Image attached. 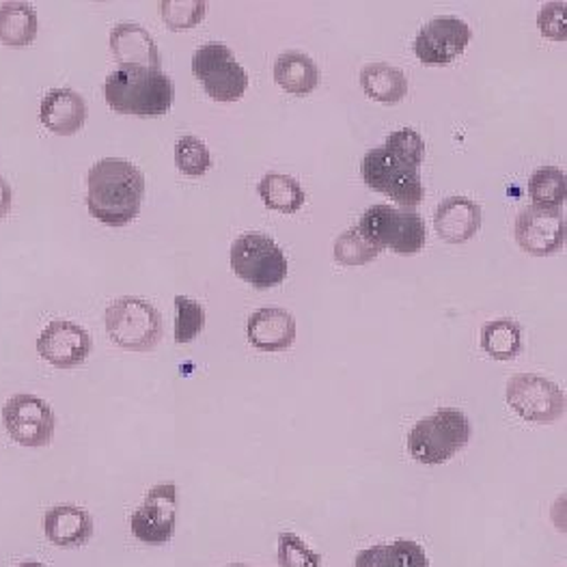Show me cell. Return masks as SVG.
Returning a JSON list of instances; mask_svg holds the SVG:
<instances>
[{"instance_id":"obj_1","label":"cell","mask_w":567,"mask_h":567,"mask_svg":"<svg viewBox=\"0 0 567 567\" xmlns=\"http://www.w3.org/2000/svg\"><path fill=\"white\" fill-rule=\"evenodd\" d=\"M423 158V136L412 127H402L389 134L384 147L367 152L361 164L363 179L371 190L389 195L404 209H412L425 197L421 179Z\"/></svg>"},{"instance_id":"obj_2","label":"cell","mask_w":567,"mask_h":567,"mask_svg":"<svg viewBox=\"0 0 567 567\" xmlns=\"http://www.w3.org/2000/svg\"><path fill=\"white\" fill-rule=\"evenodd\" d=\"M145 197V175L123 158H104L86 175V207L106 227H125Z\"/></svg>"},{"instance_id":"obj_3","label":"cell","mask_w":567,"mask_h":567,"mask_svg":"<svg viewBox=\"0 0 567 567\" xmlns=\"http://www.w3.org/2000/svg\"><path fill=\"white\" fill-rule=\"evenodd\" d=\"M104 97L120 115L161 117L173 106L175 86L163 70L120 65L104 82Z\"/></svg>"},{"instance_id":"obj_4","label":"cell","mask_w":567,"mask_h":567,"mask_svg":"<svg viewBox=\"0 0 567 567\" xmlns=\"http://www.w3.org/2000/svg\"><path fill=\"white\" fill-rule=\"evenodd\" d=\"M471 441V421L462 410L443 408L421 419L408 434L410 455L427 466L445 464Z\"/></svg>"},{"instance_id":"obj_5","label":"cell","mask_w":567,"mask_h":567,"mask_svg":"<svg viewBox=\"0 0 567 567\" xmlns=\"http://www.w3.org/2000/svg\"><path fill=\"white\" fill-rule=\"evenodd\" d=\"M104 324L113 343L130 352H147L163 339V316L154 305L136 296L117 298L106 309Z\"/></svg>"},{"instance_id":"obj_6","label":"cell","mask_w":567,"mask_h":567,"mask_svg":"<svg viewBox=\"0 0 567 567\" xmlns=\"http://www.w3.org/2000/svg\"><path fill=\"white\" fill-rule=\"evenodd\" d=\"M357 229L380 250L389 248L398 255H416L427 238L421 214L391 205L369 207Z\"/></svg>"},{"instance_id":"obj_7","label":"cell","mask_w":567,"mask_h":567,"mask_svg":"<svg viewBox=\"0 0 567 567\" xmlns=\"http://www.w3.org/2000/svg\"><path fill=\"white\" fill-rule=\"evenodd\" d=\"M234 272L257 289H270L285 281L287 259L285 252L268 236L246 234L231 246Z\"/></svg>"},{"instance_id":"obj_8","label":"cell","mask_w":567,"mask_h":567,"mask_svg":"<svg viewBox=\"0 0 567 567\" xmlns=\"http://www.w3.org/2000/svg\"><path fill=\"white\" fill-rule=\"evenodd\" d=\"M193 72L216 102H238L248 89V74L223 43H207L193 56Z\"/></svg>"},{"instance_id":"obj_9","label":"cell","mask_w":567,"mask_h":567,"mask_svg":"<svg viewBox=\"0 0 567 567\" xmlns=\"http://www.w3.org/2000/svg\"><path fill=\"white\" fill-rule=\"evenodd\" d=\"M507 404L528 423L548 425L566 414V395L553 380L518 373L507 382Z\"/></svg>"},{"instance_id":"obj_10","label":"cell","mask_w":567,"mask_h":567,"mask_svg":"<svg viewBox=\"0 0 567 567\" xmlns=\"http://www.w3.org/2000/svg\"><path fill=\"white\" fill-rule=\"evenodd\" d=\"M2 421L18 445L38 449L50 445L56 427L52 408L38 395H13L2 408Z\"/></svg>"},{"instance_id":"obj_11","label":"cell","mask_w":567,"mask_h":567,"mask_svg":"<svg viewBox=\"0 0 567 567\" xmlns=\"http://www.w3.org/2000/svg\"><path fill=\"white\" fill-rule=\"evenodd\" d=\"M177 525V487L175 484L154 486L143 505L132 514L130 528L132 535L147 546L166 544Z\"/></svg>"},{"instance_id":"obj_12","label":"cell","mask_w":567,"mask_h":567,"mask_svg":"<svg viewBox=\"0 0 567 567\" xmlns=\"http://www.w3.org/2000/svg\"><path fill=\"white\" fill-rule=\"evenodd\" d=\"M471 40L473 31L464 20L443 16L421 29L414 41V52L425 65H449L464 54Z\"/></svg>"},{"instance_id":"obj_13","label":"cell","mask_w":567,"mask_h":567,"mask_svg":"<svg viewBox=\"0 0 567 567\" xmlns=\"http://www.w3.org/2000/svg\"><path fill=\"white\" fill-rule=\"evenodd\" d=\"M514 234L525 252L548 257L559 252L566 244V218L559 209L530 205L518 214Z\"/></svg>"},{"instance_id":"obj_14","label":"cell","mask_w":567,"mask_h":567,"mask_svg":"<svg viewBox=\"0 0 567 567\" xmlns=\"http://www.w3.org/2000/svg\"><path fill=\"white\" fill-rule=\"evenodd\" d=\"M91 337L82 326L74 322H50L41 330L40 339H38V352L41 359L50 365L76 367L84 363L91 354Z\"/></svg>"},{"instance_id":"obj_15","label":"cell","mask_w":567,"mask_h":567,"mask_svg":"<svg viewBox=\"0 0 567 567\" xmlns=\"http://www.w3.org/2000/svg\"><path fill=\"white\" fill-rule=\"evenodd\" d=\"M246 334L250 346L261 352H281L296 341V320L289 311L268 307L250 316Z\"/></svg>"},{"instance_id":"obj_16","label":"cell","mask_w":567,"mask_h":567,"mask_svg":"<svg viewBox=\"0 0 567 567\" xmlns=\"http://www.w3.org/2000/svg\"><path fill=\"white\" fill-rule=\"evenodd\" d=\"M40 117L52 134L72 136L86 122V104L74 89H52L41 100Z\"/></svg>"},{"instance_id":"obj_17","label":"cell","mask_w":567,"mask_h":567,"mask_svg":"<svg viewBox=\"0 0 567 567\" xmlns=\"http://www.w3.org/2000/svg\"><path fill=\"white\" fill-rule=\"evenodd\" d=\"M434 227L445 243H468L482 229V207L466 197H449L436 209Z\"/></svg>"},{"instance_id":"obj_18","label":"cell","mask_w":567,"mask_h":567,"mask_svg":"<svg viewBox=\"0 0 567 567\" xmlns=\"http://www.w3.org/2000/svg\"><path fill=\"white\" fill-rule=\"evenodd\" d=\"M111 50L120 65L161 70V52L154 38L134 22L117 24L111 33Z\"/></svg>"},{"instance_id":"obj_19","label":"cell","mask_w":567,"mask_h":567,"mask_svg":"<svg viewBox=\"0 0 567 567\" xmlns=\"http://www.w3.org/2000/svg\"><path fill=\"white\" fill-rule=\"evenodd\" d=\"M45 537L59 548H79L93 535L91 516L76 505H56L43 516Z\"/></svg>"},{"instance_id":"obj_20","label":"cell","mask_w":567,"mask_h":567,"mask_svg":"<svg viewBox=\"0 0 567 567\" xmlns=\"http://www.w3.org/2000/svg\"><path fill=\"white\" fill-rule=\"evenodd\" d=\"M277 84L298 97L313 93L320 84V70L305 52H285L275 63Z\"/></svg>"},{"instance_id":"obj_21","label":"cell","mask_w":567,"mask_h":567,"mask_svg":"<svg viewBox=\"0 0 567 567\" xmlns=\"http://www.w3.org/2000/svg\"><path fill=\"white\" fill-rule=\"evenodd\" d=\"M40 31L38 13L27 2L0 4V43L11 48L31 45Z\"/></svg>"},{"instance_id":"obj_22","label":"cell","mask_w":567,"mask_h":567,"mask_svg":"<svg viewBox=\"0 0 567 567\" xmlns=\"http://www.w3.org/2000/svg\"><path fill=\"white\" fill-rule=\"evenodd\" d=\"M361 86L367 97L380 104H398L408 93V79L389 63H369L361 72Z\"/></svg>"},{"instance_id":"obj_23","label":"cell","mask_w":567,"mask_h":567,"mask_svg":"<svg viewBox=\"0 0 567 567\" xmlns=\"http://www.w3.org/2000/svg\"><path fill=\"white\" fill-rule=\"evenodd\" d=\"M482 348L494 361H512L523 352V328L514 320H494L482 330Z\"/></svg>"},{"instance_id":"obj_24","label":"cell","mask_w":567,"mask_h":567,"mask_svg":"<svg viewBox=\"0 0 567 567\" xmlns=\"http://www.w3.org/2000/svg\"><path fill=\"white\" fill-rule=\"evenodd\" d=\"M259 197L270 209L284 214H296L307 199L298 179L281 173H268L259 182Z\"/></svg>"},{"instance_id":"obj_25","label":"cell","mask_w":567,"mask_h":567,"mask_svg":"<svg viewBox=\"0 0 567 567\" xmlns=\"http://www.w3.org/2000/svg\"><path fill=\"white\" fill-rule=\"evenodd\" d=\"M566 195V173L559 166H539L528 179V197L535 207L559 209Z\"/></svg>"},{"instance_id":"obj_26","label":"cell","mask_w":567,"mask_h":567,"mask_svg":"<svg viewBox=\"0 0 567 567\" xmlns=\"http://www.w3.org/2000/svg\"><path fill=\"white\" fill-rule=\"evenodd\" d=\"M378 255H380V248L365 240L357 227L343 231L334 243V259L348 268L365 266Z\"/></svg>"},{"instance_id":"obj_27","label":"cell","mask_w":567,"mask_h":567,"mask_svg":"<svg viewBox=\"0 0 567 567\" xmlns=\"http://www.w3.org/2000/svg\"><path fill=\"white\" fill-rule=\"evenodd\" d=\"M175 164L184 175L202 177L212 168V156L203 141L195 136H182L175 145Z\"/></svg>"},{"instance_id":"obj_28","label":"cell","mask_w":567,"mask_h":567,"mask_svg":"<svg viewBox=\"0 0 567 567\" xmlns=\"http://www.w3.org/2000/svg\"><path fill=\"white\" fill-rule=\"evenodd\" d=\"M175 341L177 343H190L202 334L205 326V311L202 305L188 296L175 298Z\"/></svg>"},{"instance_id":"obj_29","label":"cell","mask_w":567,"mask_h":567,"mask_svg":"<svg viewBox=\"0 0 567 567\" xmlns=\"http://www.w3.org/2000/svg\"><path fill=\"white\" fill-rule=\"evenodd\" d=\"M205 11H207V4L203 0H184V2L164 0L161 2V13L171 31L195 29L205 18Z\"/></svg>"},{"instance_id":"obj_30","label":"cell","mask_w":567,"mask_h":567,"mask_svg":"<svg viewBox=\"0 0 567 567\" xmlns=\"http://www.w3.org/2000/svg\"><path fill=\"white\" fill-rule=\"evenodd\" d=\"M279 566L320 567L322 557L316 550H311L298 535L281 533L279 535Z\"/></svg>"},{"instance_id":"obj_31","label":"cell","mask_w":567,"mask_h":567,"mask_svg":"<svg viewBox=\"0 0 567 567\" xmlns=\"http://www.w3.org/2000/svg\"><path fill=\"white\" fill-rule=\"evenodd\" d=\"M382 567H430V559L412 539H398L393 544H384Z\"/></svg>"},{"instance_id":"obj_32","label":"cell","mask_w":567,"mask_h":567,"mask_svg":"<svg viewBox=\"0 0 567 567\" xmlns=\"http://www.w3.org/2000/svg\"><path fill=\"white\" fill-rule=\"evenodd\" d=\"M566 2H548L537 16V29L548 40L564 41L567 35Z\"/></svg>"},{"instance_id":"obj_33","label":"cell","mask_w":567,"mask_h":567,"mask_svg":"<svg viewBox=\"0 0 567 567\" xmlns=\"http://www.w3.org/2000/svg\"><path fill=\"white\" fill-rule=\"evenodd\" d=\"M384 559V544H378L373 548L361 550L354 559V567H382Z\"/></svg>"},{"instance_id":"obj_34","label":"cell","mask_w":567,"mask_h":567,"mask_svg":"<svg viewBox=\"0 0 567 567\" xmlns=\"http://www.w3.org/2000/svg\"><path fill=\"white\" fill-rule=\"evenodd\" d=\"M11 203H13L11 186L4 177H0V218H4L11 212Z\"/></svg>"},{"instance_id":"obj_35","label":"cell","mask_w":567,"mask_h":567,"mask_svg":"<svg viewBox=\"0 0 567 567\" xmlns=\"http://www.w3.org/2000/svg\"><path fill=\"white\" fill-rule=\"evenodd\" d=\"M18 567H45L43 564H38V561H27V564H22V566Z\"/></svg>"},{"instance_id":"obj_36","label":"cell","mask_w":567,"mask_h":567,"mask_svg":"<svg viewBox=\"0 0 567 567\" xmlns=\"http://www.w3.org/2000/svg\"><path fill=\"white\" fill-rule=\"evenodd\" d=\"M229 567H248V566H229Z\"/></svg>"}]
</instances>
